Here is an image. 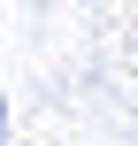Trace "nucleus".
Masks as SVG:
<instances>
[{"label":"nucleus","mask_w":138,"mask_h":146,"mask_svg":"<svg viewBox=\"0 0 138 146\" xmlns=\"http://www.w3.org/2000/svg\"><path fill=\"white\" fill-rule=\"evenodd\" d=\"M0 131H8V92H0Z\"/></svg>","instance_id":"obj_1"}]
</instances>
